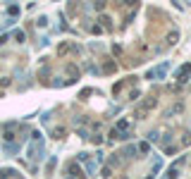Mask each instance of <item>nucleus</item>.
<instances>
[{
    "label": "nucleus",
    "mask_w": 191,
    "mask_h": 179,
    "mask_svg": "<svg viewBox=\"0 0 191 179\" xmlns=\"http://www.w3.org/2000/svg\"><path fill=\"white\" fill-rule=\"evenodd\" d=\"M189 72H191V65L182 67V69H179V74H177V77H179V81H186V77H189Z\"/></svg>",
    "instance_id": "20e7f679"
},
{
    "label": "nucleus",
    "mask_w": 191,
    "mask_h": 179,
    "mask_svg": "<svg viewBox=\"0 0 191 179\" xmlns=\"http://www.w3.org/2000/svg\"><path fill=\"white\" fill-rule=\"evenodd\" d=\"M167 69H170V65H167V62L158 65V67H153V69H148V72H146V79H151V81H155V79H163L165 74H167Z\"/></svg>",
    "instance_id": "f03ea898"
},
{
    "label": "nucleus",
    "mask_w": 191,
    "mask_h": 179,
    "mask_svg": "<svg viewBox=\"0 0 191 179\" xmlns=\"http://www.w3.org/2000/svg\"><path fill=\"white\" fill-rule=\"evenodd\" d=\"M127 119H119L117 122V127H115V129H112V139H119V131H122V129H127Z\"/></svg>",
    "instance_id": "7ed1b4c3"
},
{
    "label": "nucleus",
    "mask_w": 191,
    "mask_h": 179,
    "mask_svg": "<svg viewBox=\"0 0 191 179\" xmlns=\"http://www.w3.org/2000/svg\"><path fill=\"white\" fill-rule=\"evenodd\" d=\"M139 151H141V153H148V151H151V146H148V143H141V146H139Z\"/></svg>",
    "instance_id": "39448f33"
},
{
    "label": "nucleus",
    "mask_w": 191,
    "mask_h": 179,
    "mask_svg": "<svg viewBox=\"0 0 191 179\" xmlns=\"http://www.w3.org/2000/svg\"><path fill=\"white\" fill-rule=\"evenodd\" d=\"M29 158H34V160H41L43 158V136L34 134V143H29Z\"/></svg>",
    "instance_id": "f257e3e1"
},
{
    "label": "nucleus",
    "mask_w": 191,
    "mask_h": 179,
    "mask_svg": "<svg viewBox=\"0 0 191 179\" xmlns=\"http://www.w3.org/2000/svg\"><path fill=\"white\" fill-rule=\"evenodd\" d=\"M5 151H7V153H17V146H15V143L10 146V143H7V146H5Z\"/></svg>",
    "instance_id": "423d86ee"
}]
</instances>
